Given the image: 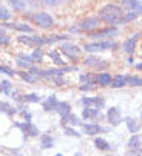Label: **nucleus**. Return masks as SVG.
<instances>
[{"label": "nucleus", "instance_id": "obj_7", "mask_svg": "<svg viewBox=\"0 0 142 156\" xmlns=\"http://www.w3.org/2000/svg\"><path fill=\"white\" fill-rule=\"evenodd\" d=\"M111 127L107 125H101L99 122H83L80 127V133L87 136H98L101 133H110Z\"/></svg>", "mask_w": 142, "mask_h": 156}, {"label": "nucleus", "instance_id": "obj_53", "mask_svg": "<svg viewBox=\"0 0 142 156\" xmlns=\"http://www.w3.org/2000/svg\"><path fill=\"white\" fill-rule=\"evenodd\" d=\"M80 154H82V153H80V151H77V153H76L74 156H80Z\"/></svg>", "mask_w": 142, "mask_h": 156}, {"label": "nucleus", "instance_id": "obj_35", "mask_svg": "<svg viewBox=\"0 0 142 156\" xmlns=\"http://www.w3.org/2000/svg\"><path fill=\"white\" fill-rule=\"evenodd\" d=\"M30 56H31L33 63H34V65H39V63H42V60L45 59V51H43V48H34V50L30 53Z\"/></svg>", "mask_w": 142, "mask_h": 156}, {"label": "nucleus", "instance_id": "obj_38", "mask_svg": "<svg viewBox=\"0 0 142 156\" xmlns=\"http://www.w3.org/2000/svg\"><path fill=\"white\" fill-rule=\"evenodd\" d=\"M137 17H139V14H137L136 11H125V14H124V17H122V25L131 23V22L137 20Z\"/></svg>", "mask_w": 142, "mask_h": 156}, {"label": "nucleus", "instance_id": "obj_6", "mask_svg": "<svg viewBox=\"0 0 142 156\" xmlns=\"http://www.w3.org/2000/svg\"><path fill=\"white\" fill-rule=\"evenodd\" d=\"M2 25H3V28H5L6 31H8V30H11V31H17V33H20V34H28V36L36 34L34 27H33V25H30L28 22H25V20L8 22V23H2Z\"/></svg>", "mask_w": 142, "mask_h": 156}, {"label": "nucleus", "instance_id": "obj_13", "mask_svg": "<svg viewBox=\"0 0 142 156\" xmlns=\"http://www.w3.org/2000/svg\"><path fill=\"white\" fill-rule=\"evenodd\" d=\"M6 6L12 11V12H20L25 14V17L31 16V8H30V2H23V0H9L6 3Z\"/></svg>", "mask_w": 142, "mask_h": 156}, {"label": "nucleus", "instance_id": "obj_15", "mask_svg": "<svg viewBox=\"0 0 142 156\" xmlns=\"http://www.w3.org/2000/svg\"><path fill=\"white\" fill-rule=\"evenodd\" d=\"M14 62H16V66L23 71H27L28 68H31V66L34 65L33 60H31V56L28 53H17L16 57H14Z\"/></svg>", "mask_w": 142, "mask_h": 156}, {"label": "nucleus", "instance_id": "obj_29", "mask_svg": "<svg viewBox=\"0 0 142 156\" xmlns=\"http://www.w3.org/2000/svg\"><path fill=\"white\" fill-rule=\"evenodd\" d=\"M12 11L6 6V5H0V23H8V22L12 20Z\"/></svg>", "mask_w": 142, "mask_h": 156}, {"label": "nucleus", "instance_id": "obj_36", "mask_svg": "<svg viewBox=\"0 0 142 156\" xmlns=\"http://www.w3.org/2000/svg\"><path fill=\"white\" fill-rule=\"evenodd\" d=\"M96 76L98 74H94V73H80L79 82H80V85H83V83H96Z\"/></svg>", "mask_w": 142, "mask_h": 156}, {"label": "nucleus", "instance_id": "obj_18", "mask_svg": "<svg viewBox=\"0 0 142 156\" xmlns=\"http://www.w3.org/2000/svg\"><path fill=\"white\" fill-rule=\"evenodd\" d=\"M56 113L59 115L60 121H63V119H66L71 113H73V107H71V104L66 102V101H59V104L56 107Z\"/></svg>", "mask_w": 142, "mask_h": 156}, {"label": "nucleus", "instance_id": "obj_9", "mask_svg": "<svg viewBox=\"0 0 142 156\" xmlns=\"http://www.w3.org/2000/svg\"><path fill=\"white\" fill-rule=\"evenodd\" d=\"M83 65L88 66V68L94 70V71H99V70H107L110 66V60L104 59V57H99V56H94V54H90L83 59Z\"/></svg>", "mask_w": 142, "mask_h": 156}, {"label": "nucleus", "instance_id": "obj_47", "mask_svg": "<svg viewBox=\"0 0 142 156\" xmlns=\"http://www.w3.org/2000/svg\"><path fill=\"white\" fill-rule=\"evenodd\" d=\"M22 96H23V93H20V91H12V94H11L9 98H12V101H14L16 104H22Z\"/></svg>", "mask_w": 142, "mask_h": 156}, {"label": "nucleus", "instance_id": "obj_49", "mask_svg": "<svg viewBox=\"0 0 142 156\" xmlns=\"http://www.w3.org/2000/svg\"><path fill=\"white\" fill-rule=\"evenodd\" d=\"M134 68L137 71H142V62H134Z\"/></svg>", "mask_w": 142, "mask_h": 156}, {"label": "nucleus", "instance_id": "obj_2", "mask_svg": "<svg viewBox=\"0 0 142 156\" xmlns=\"http://www.w3.org/2000/svg\"><path fill=\"white\" fill-rule=\"evenodd\" d=\"M121 48V43H117L116 40H99V42H87L82 47L83 51L88 54H99L102 51H116Z\"/></svg>", "mask_w": 142, "mask_h": 156}, {"label": "nucleus", "instance_id": "obj_46", "mask_svg": "<svg viewBox=\"0 0 142 156\" xmlns=\"http://www.w3.org/2000/svg\"><path fill=\"white\" fill-rule=\"evenodd\" d=\"M51 82L57 87H63L66 80H65V76H54V77H51Z\"/></svg>", "mask_w": 142, "mask_h": 156}, {"label": "nucleus", "instance_id": "obj_52", "mask_svg": "<svg viewBox=\"0 0 142 156\" xmlns=\"http://www.w3.org/2000/svg\"><path fill=\"white\" fill-rule=\"evenodd\" d=\"M54 156H65V154H63V153H56Z\"/></svg>", "mask_w": 142, "mask_h": 156}, {"label": "nucleus", "instance_id": "obj_24", "mask_svg": "<svg viewBox=\"0 0 142 156\" xmlns=\"http://www.w3.org/2000/svg\"><path fill=\"white\" fill-rule=\"evenodd\" d=\"M82 124H83V121L80 119V118H77L74 113H71L66 119H63V121H60V125L62 127H82Z\"/></svg>", "mask_w": 142, "mask_h": 156}, {"label": "nucleus", "instance_id": "obj_45", "mask_svg": "<svg viewBox=\"0 0 142 156\" xmlns=\"http://www.w3.org/2000/svg\"><path fill=\"white\" fill-rule=\"evenodd\" d=\"M42 5L46 8H54V6H60L62 2H59V0H43Z\"/></svg>", "mask_w": 142, "mask_h": 156}, {"label": "nucleus", "instance_id": "obj_10", "mask_svg": "<svg viewBox=\"0 0 142 156\" xmlns=\"http://www.w3.org/2000/svg\"><path fill=\"white\" fill-rule=\"evenodd\" d=\"M77 27L80 28L82 33H93L101 28V20L98 19V16H91V17H85L82 20H79Z\"/></svg>", "mask_w": 142, "mask_h": 156}, {"label": "nucleus", "instance_id": "obj_25", "mask_svg": "<svg viewBox=\"0 0 142 156\" xmlns=\"http://www.w3.org/2000/svg\"><path fill=\"white\" fill-rule=\"evenodd\" d=\"M14 91V83L9 79H2L0 80V94L3 96H11Z\"/></svg>", "mask_w": 142, "mask_h": 156}, {"label": "nucleus", "instance_id": "obj_37", "mask_svg": "<svg viewBox=\"0 0 142 156\" xmlns=\"http://www.w3.org/2000/svg\"><path fill=\"white\" fill-rule=\"evenodd\" d=\"M127 85L130 87H142V77L136 74H127Z\"/></svg>", "mask_w": 142, "mask_h": 156}, {"label": "nucleus", "instance_id": "obj_48", "mask_svg": "<svg viewBox=\"0 0 142 156\" xmlns=\"http://www.w3.org/2000/svg\"><path fill=\"white\" fill-rule=\"evenodd\" d=\"M127 156H142V148H137V150H128Z\"/></svg>", "mask_w": 142, "mask_h": 156}, {"label": "nucleus", "instance_id": "obj_43", "mask_svg": "<svg viewBox=\"0 0 142 156\" xmlns=\"http://www.w3.org/2000/svg\"><path fill=\"white\" fill-rule=\"evenodd\" d=\"M11 42L12 39L9 34H0V47H9Z\"/></svg>", "mask_w": 142, "mask_h": 156}, {"label": "nucleus", "instance_id": "obj_17", "mask_svg": "<svg viewBox=\"0 0 142 156\" xmlns=\"http://www.w3.org/2000/svg\"><path fill=\"white\" fill-rule=\"evenodd\" d=\"M59 104V99H57V94L56 93H50L43 101H42V110L45 113H53L56 111V107Z\"/></svg>", "mask_w": 142, "mask_h": 156}, {"label": "nucleus", "instance_id": "obj_14", "mask_svg": "<svg viewBox=\"0 0 142 156\" xmlns=\"http://www.w3.org/2000/svg\"><path fill=\"white\" fill-rule=\"evenodd\" d=\"M43 39V45H57V43H62V42H68L69 40V36L66 33H46L42 36Z\"/></svg>", "mask_w": 142, "mask_h": 156}, {"label": "nucleus", "instance_id": "obj_28", "mask_svg": "<svg viewBox=\"0 0 142 156\" xmlns=\"http://www.w3.org/2000/svg\"><path fill=\"white\" fill-rule=\"evenodd\" d=\"M16 76H19L25 83H37V82H40V79L37 77V76H34V74H31L30 71H23V70H20V71H17V74Z\"/></svg>", "mask_w": 142, "mask_h": 156}, {"label": "nucleus", "instance_id": "obj_39", "mask_svg": "<svg viewBox=\"0 0 142 156\" xmlns=\"http://www.w3.org/2000/svg\"><path fill=\"white\" fill-rule=\"evenodd\" d=\"M63 135L69 136V138H80L82 133L77 128H74V127H63Z\"/></svg>", "mask_w": 142, "mask_h": 156}, {"label": "nucleus", "instance_id": "obj_41", "mask_svg": "<svg viewBox=\"0 0 142 156\" xmlns=\"http://www.w3.org/2000/svg\"><path fill=\"white\" fill-rule=\"evenodd\" d=\"M19 115L22 116V121H23V122H33V113H31V111H30L28 108L22 110Z\"/></svg>", "mask_w": 142, "mask_h": 156}, {"label": "nucleus", "instance_id": "obj_32", "mask_svg": "<svg viewBox=\"0 0 142 156\" xmlns=\"http://www.w3.org/2000/svg\"><path fill=\"white\" fill-rule=\"evenodd\" d=\"M93 144H94V147H96L98 150H101V151H110L113 148V145L108 141H105L104 138H99V136L94 138V142Z\"/></svg>", "mask_w": 142, "mask_h": 156}, {"label": "nucleus", "instance_id": "obj_55", "mask_svg": "<svg viewBox=\"0 0 142 156\" xmlns=\"http://www.w3.org/2000/svg\"><path fill=\"white\" fill-rule=\"evenodd\" d=\"M139 119H140V122H142V111H140V118H139Z\"/></svg>", "mask_w": 142, "mask_h": 156}, {"label": "nucleus", "instance_id": "obj_4", "mask_svg": "<svg viewBox=\"0 0 142 156\" xmlns=\"http://www.w3.org/2000/svg\"><path fill=\"white\" fill-rule=\"evenodd\" d=\"M119 34H121L119 27H104V28H99L93 33H88L87 37L91 42H99V40H113Z\"/></svg>", "mask_w": 142, "mask_h": 156}, {"label": "nucleus", "instance_id": "obj_19", "mask_svg": "<svg viewBox=\"0 0 142 156\" xmlns=\"http://www.w3.org/2000/svg\"><path fill=\"white\" fill-rule=\"evenodd\" d=\"M101 118H102L101 110H96V108H82V115H80L82 121H90V122L93 121V122H96Z\"/></svg>", "mask_w": 142, "mask_h": 156}, {"label": "nucleus", "instance_id": "obj_54", "mask_svg": "<svg viewBox=\"0 0 142 156\" xmlns=\"http://www.w3.org/2000/svg\"><path fill=\"white\" fill-rule=\"evenodd\" d=\"M105 156H117V154H111V153H108V154H105Z\"/></svg>", "mask_w": 142, "mask_h": 156}, {"label": "nucleus", "instance_id": "obj_33", "mask_svg": "<svg viewBox=\"0 0 142 156\" xmlns=\"http://www.w3.org/2000/svg\"><path fill=\"white\" fill-rule=\"evenodd\" d=\"M16 42H19L20 45H25V47H30V48H36L34 45V40H33V36H28V34H19L16 37Z\"/></svg>", "mask_w": 142, "mask_h": 156}, {"label": "nucleus", "instance_id": "obj_26", "mask_svg": "<svg viewBox=\"0 0 142 156\" xmlns=\"http://www.w3.org/2000/svg\"><path fill=\"white\" fill-rule=\"evenodd\" d=\"M42 101H43V98H42V94L40 93H25L22 96V104H42Z\"/></svg>", "mask_w": 142, "mask_h": 156}, {"label": "nucleus", "instance_id": "obj_31", "mask_svg": "<svg viewBox=\"0 0 142 156\" xmlns=\"http://www.w3.org/2000/svg\"><path fill=\"white\" fill-rule=\"evenodd\" d=\"M127 147H128V150L142 148V136L140 135H131L130 139L127 141Z\"/></svg>", "mask_w": 142, "mask_h": 156}, {"label": "nucleus", "instance_id": "obj_3", "mask_svg": "<svg viewBox=\"0 0 142 156\" xmlns=\"http://www.w3.org/2000/svg\"><path fill=\"white\" fill-rule=\"evenodd\" d=\"M27 19L31 20L33 23H34L37 28H40V30H51V28H54V25H56L54 17H53L50 12H46V11H34V12H33L31 16H28Z\"/></svg>", "mask_w": 142, "mask_h": 156}, {"label": "nucleus", "instance_id": "obj_34", "mask_svg": "<svg viewBox=\"0 0 142 156\" xmlns=\"http://www.w3.org/2000/svg\"><path fill=\"white\" fill-rule=\"evenodd\" d=\"M121 6L124 8V11H136L137 12L139 8L142 6V2H137V0H124Z\"/></svg>", "mask_w": 142, "mask_h": 156}, {"label": "nucleus", "instance_id": "obj_5", "mask_svg": "<svg viewBox=\"0 0 142 156\" xmlns=\"http://www.w3.org/2000/svg\"><path fill=\"white\" fill-rule=\"evenodd\" d=\"M59 51H60L62 56L68 57L71 62H77V60L80 59L83 50L77 45V43L68 40V42H62V43H60V45H59Z\"/></svg>", "mask_w": 142, "mask_h": 156}, {"label": "nucleus", "instance_id": "obj_44", "mask_svg": "<svg viewBox=\"0 0 142 156\" xmlns=\"http://www.w3.org/2000/svg\"><path fill=\"white\" fill-rule=\"evenodd\" d=\"M96 83H83V85H79V90L82 93H88V91H94L96 90Z\"/></svg>", "mask_w": 142, "mask_h": 156}, {"label": "nucleus", "instance_id": "obj_11", "mask_svg": "<svg viewBox=\"0 0 142 156\" xmlns=\"http://www.w3.org/2000/svg\"><path fill=\"white\" fill-rule=\"evenodd\" d=\"M105 118H107L110 127H119V125L124 122L122 110H121V107H117V105L108 107V110H107V116H105Z\"/></svg>", "mask_w": 142, "mask_h": 156}, {"label": "nucleus", "instance_id": "obj_42", "mask_svg": "<svg viewBox=\"0 0 142 156\" xmlns=\"http://www.w3.org/2000/svg\"><path fill=\"white\" fill-rule=\"evenodd\" d=\"M66 34L71 37V36H79V34H82V31H80V28L77 27V23L76 25H69L68 28H66Z\"/></svg>", "mask_w": 142, "mask_h": 156}, {"label": "nucleus", "instance_id": "obj_20", "mask_svg": "<svg viewBox=\"0 0 142 156\" xmlns=\"http://www.w3.org/2000/svg\"><path fill=\"white\" fill-rule=\"evenodd\" d=\"M0 113H3L8 118H14L16 115H19V110L14 104L8 101H0Z\"/></svg>", "mask_w": 142, "mask_h": 156}, {"label": "nucleus", "instance_id": "obj_30", "mask_svg": "<svg viewBox=\"0 0 142 156\" xmlns=\"http://www.w3.org/2000/svg\"><path fill=\"white\" fill-rule=\"evenodd\" d=\"M111 88H124L127 87V74H114L113 76V80H111Z\"/></svg>", "mask_w": 142, "mask_h": 156}, {"label": "nucleus", "instance_id": "obj_40", "mask_svg": "<svg viewBox=\"0 0 142 156\" xmlns=\"http://www.w3.org/2000/svg\"><path fill=\"white\" fill-rule=\"evenodd\" d=\"M0 73L5 74V76H8V77H14V76L17 74L16 70H12L11 66H6V65H0Z\"/></svg>", "mask_w": 142, "mask_h": 156}, {"label": "nucleus", "instance_id": "obj_50", "mask_svg": "<svg viewBox=\"0 0 142 156\" xmlns=\"http://www.w3.org/2000/svg\"><path fill=\"white\" fill-rule=\"evenodd\" d=\"M127 63H130V65H134V57H133V56H128V59H127Z\"/></svg>", "mask_w": 142, "mask_h": 156}, {"label": "nucleus", "instance_id": "obj_8", "mask_svg": "<svg viewBox=\"0 0 142 156\" xmlns=\"http://www.w3.org/2000/svg\"><path fill=\"white\" fill-rule=\"evenodd\" d=\"M79 104L82 108H96V110H104L107 107V101L104 96H82L79 99Z\"/></svg>", "mask_w": 142, "mask_h": 156}, {"label": "nucleus", "instance_id": "obj_27", "mask_svg": "<svg viewBox=\"0 0 142 156\" xmlns=\"http://www.w3.org/2000/svg\"><path fill=\"white\" fill-rule=\"evenodd\" d=\"M111 80H113V76L108 71H101L96 76V83L101 85V87H110L111 85Z\"/></svg>", "mask_w": 142, "mask_h": 156}, {"label": "nucleus", "instance_id": "obj_21", "mask_svg": "<svg viewBox=\"0 0 142 156\" xmlns=\"http://www.w3.org/2000/svg\"><path fill=\"white\" fill-rule=\"evenodd\" d=\"M124 122H125L127 131L130 133V135H139V130H140V122H139L136 118L127 116V118H124Z\"/></svg>", "mask_w": 142, "mask_h": 156}, {"label": "nucleus", "instance_id": "obj_16", "mask_svg": "<svg viewBox=\"0 0 142 156\" xmlns=\"http://www.w3.org/2000/svg\"><path fill=\"white\" fill-rule=\"evenodd\" d=\"M139 37H140V33H136V34L130 36V37L122 43V45H121L122 51H124V53H127V54H130V56H133V54L136 53V47H137Z\"/></svg>", "mask_w": 142, "mask_h": 156}, {"label": "nucleus", "instance_id": "obj_22", "mask_svg": "<svg viewBox=\"0 0 142 156\" xmlns=\"http://www.w3.org/2000/svg\"><path fill=\"white\" fill-rule=\"evenodd\" d=\"M54 147V138L50 133H42L39 136V148L40 150H50Z\"/></svg>", "mask_w": 142, "mask_h": 156}, {"label": "nucleus", "instance_id": "obj_23", "mask_svg": "<svg viewBox=\"0 0 142 156\" xmlns=\"http://www.w3.org/2000/svg\"><path fill=\"white\" fill-rule=\"evenodd\" d=\"M45 56H48V57L53 60V63H54V65H57L59 68L65 66V60L62 59V54H60V51H59V50H48V51L45 53Z\"/></svg>", "mask_w": 142, "mask_h": 156}, {"label": "nucleus", "instance_id": "obj_1", "mask_svg": "<svg viewBox=\"0 0 142 156\" xmlns=\"http://www.w3.org/2000/svg\"><path fill=\"white\" fill-rule=\"evenodd\" d=\"M125 11L121 5L116 3H107L98 11V19L101 23H105L107 27H119L122 25V17Z\"/></svg>", "mask_w": 142, "mask_h": 156}, {"label": "nucleus", "instance_id": "obj_51", "mask_svg": "<svg viewBox=\"0 0 142 156\" xmlns=\"http://www.w3.org/2000/svg\"><path fill=\"white\" fill-rule=\"evenodd\" d=\"M0 34H8V31L3 28V25H2V23H0Z\"/></svg>", "mask_w": 142, "mask_h": 156}, {"label": "nucleus", "instance_id": "obj_12", "mask_svg": "<svg viewBox=\"0 0 142 156\" xmlns=\"http://www.w3.org/2000/svg\"><path fill=\"white\" fill-rule=\"evenodd\" d=\"M14 127H17L23 135H25V138H39L42 133H40V128L36 125V124H33V122H16L14 124Z\"/></svg>", "mask_w": 142, "mask_h": 156}, {"label": "nucleus", "instance_id": "obj_56", "mask_svg": "<svg viewBox=\"0 0 142 156\" xmlns=\"http://www.w3.org/2000/svg\"><path fill=\"white\" fill-rule=\"evenodd\" d=\"M0 5H2V2H0Z\"/></svg>", "mask_w": 142, "mask_h": 156}]
</instances>
